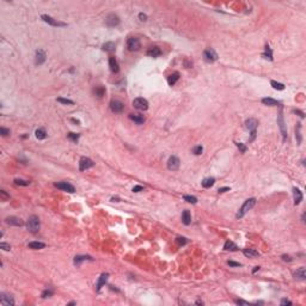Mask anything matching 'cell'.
Listing matches in <instances>:
<instances>
[{"label": "cell", "instance_id": "6da1fadb", "mask_svg": "<svg viewBox=\"0 0 306 306\" xmlns=\"http://www.w3.org/2000/svg\"><path fill=\"white\" fill-rule=\"evenodd\" d=\"M256 205V198L255 197H251V198H248L244 203H243V206H241V208L238 210V213H237V218L238 219H241V218H243L246 213H248V210H250L253 206Z\"/></svg>", "mask_w": 306, "mask_h": 306}, {"label": "cell", "instance_id": "7a4b0ae2", "mask_svg": "<svg viewBox=\"0 0 306 306\" xmlns=\"http://www.w3.org/2000/svg\"><path fill=\"white\" fill-rule=\"evenodd\" d=\"M26 227H28V230H29L31 233H37V232L40 231V227H41L40 218H38L37 215H31L30 218L28 219Z\"/></svg>", "mask_w": 306, "mask_h": 306}, {"label": "cell", "instance_id": "3957f363", "mask_svg": "<svg viewBox=\"0 0 306 306\" xmlns=\"http://www.w3.org/2000/svg\"><path fill=\"white\" fill-rule=\"evenodd\" d=\"M258 126V121L256 119H249V120L245 121V127L251 131V136L249 139V141H253L255 138H256V128Z\"/></svg>", "mask_w": 306, "mask_h": 306}, {"label": "cell", "instance_id": "277c9868", "mask_svg": "<svg viewBox=\"0 0 306 306\" xmlns=\"http://www.w3.org/2000/svg\"><path fill=\"white\" fill-rule=\"evenodd\" d=\"M203 59H205L206 62L212 64V62H214V61L218 60V54H217V52L213 48H207L203 52Z\"/></svg>", "mask_w": 306, "mask_h": 306}, {"label": "cell", "instance_id": "5b68a950", "mask_svg": "<svg viewBox=\"0 0 306 306\" xmlns=\"http://www.w3.org/2000/svg\"><path fill=\"white\" fill-rule=\"evenodd\" d=\"M127 48L128 50L131 52H136L141 48V44H140V41L136 38V37H129L127 40Z\"/></svg>", "mask_w": 306, "mask_h": 306}, {"label": "cell", "instance_id": "8992f818", "mask_svg": "<svg viewBox=\"0 0 306 306\" xmlns=\"http://www.w3.org/2000/svg\"><path fill=\"white\" fill-rule=\"evenodd\" d=\"M120 24V18L117 14L115 13H110L105 18V25L109 26V28H114V26H117Z\"/></svg>", "mask_w": 306, "mask_h": 306}, {"label": "cell", "instance_id": "52a82bcc", "mask_svg": "<svg viewBox=\"0 0 306 306\" xmlns=\"http://www.w3.org/2000/svg\"><path fill=\"white\" fill-rule=\"evenodd\" d=\"M133 105H134L135 109L141 110V111L148 109V102H147L145 98H141V97L134 99V100H133Z\"/></svg>", "mask_w": 306, "mask_h": 306}, {"label": "cell", "instance_id": "ba28073f", "mask_svg": "<svg viewBox=\"0 0 306 306\" xmlns=\"http://www.w3.org/2000/svg\"><path fill=\"white\" fill-rule=\"evenodd\" d=\"M95 165V163L88 158V157H81L80 158V160H79V170L80 171H85V170H88L90 167H92Z\"/></svg>", "mask_w": 306, "mask_h": 306}, {"label": "cell", "instance_id": "9c48e42d", "mask_svg": "<svg viewBox=\"0 0 306 306\" xmlns=\"http://www.w3.org/2000/svg\"><path fill=\"white\" fill-rule=\"evenodd\" d=\"M110 109L112 112H116V114H119V112H122L123 109H124V104L119 100V99H112L111 102H110Z\"/></svg>", "mask_w": 306, "mask_h": 306}, {"label": "cell", "instance_id": "30bf717a", "mask_svg": "<svg viewBox=\"0 0 306 306\" xmlns=\"http://www.w3.org/2000/svg\"><path fill=\"white\" fill-rule=\"evenodd\" d=\"M179 165H181V160L178 159V157L176 155H172L167 160V169L171 170V171H176L179 169Z\"/></svg>", "mask_w": 306, "mask_h": 306}, {"label": "cell", "instance_id": "8fae6325", "mask_svg": "<svg viewBox=\"0 0 306 306\" xmlns=\"http://www.w3.org/2000/svg\"><path fill=\"white\" fill-rule=\"evenodd\" d=\"M277 124H279V127H280V131H281V133H282L284 140H286V139H287V127H286L284 115H282V111H281V110H280V112H279V116H277Z\"/></svg>", "mask_w": 306, "mask_h": 306}, {"label": "cell", "instance_id": "7c38bea8", "mask_svg": "<svg viewBox=\"0 0 306 306\" xmlns=\"http://www.w3.org/2000/svg\"><path fill=\"white\" fill-rule=\"evenodd\" d=\"M41 18H42L45 23H48L49 25H52V26H66V25H67L66 23L60 22V21H56V19H54L53 17L48 16V14H42V16H41Z\"/></svg>", "mask_w": 306, "mask_h": 306}, {"label": "cell", "instance_id": "4fadbf2b", "mask_svg": "<svg viewBox=\"0 0 306 306\" xmlns=\"http://www.w3.org/2000/svg\"><path fill=\"white\" fill-rule=\"evenodd\" d=\"M0 304L4 306H13L14 305V299L9 293H1V295H0Z\"/></svg>", "mask_w": 306, "mask_h": 306}, {"label": "cell", "instance_id": "5bb4252c", "mask_svg": "<svg viewBox=\"0 0 306 306\" xmlns=\"http://www.w3.org/2000/svg\"><path fill=\"white\" fill-rule=\"evenodd\" d=\"M45 59H47V55H45V52L43 49H37L36 50V56H35V64L37 66L43 65L45 62Z\"/></svg>", "mask_w": 306, "mask_h": 306}, {"label": "cell", "instance_id": "9a60e30c", "mask_svg": "<svg viewBox=\"0 0 306 306\" xmlns=\"http://www.w3.org/2000/svg\"><path fill=\"white\" fill-rule=\"evenodd\" d=\"M54 186L56 188H59V189H61V190H64V191H67V193H74L76 191V188L68 182H57V183H55Z\"/></svg>", "mask_w": 306, "mask_h": 306}, {"label": "cell", "instance_id": "2e32d148", "mask_svg": "<svg viewBox=\"0 0 306 306\" xmlns=\"http://www.w3.org/2000/svg\"><path fill=\"white\" fill-rule=\"evenodd\" d=\"M5 221H6V224L12 225V226H23L24 225L23 220L18 217H7L5 219Z\"/></svg>", "mask_w": 306, "mask_h": 306}, {"label": "cell", "instance_id": "e0dca14e", "mask_svg": "<svg viewBox=\"0 0 306 306\" xmlns=\"http://www.w3.org/2000/svg\"><path fill=\"white\" fill-rule=\"evenodd\" d=\"M108 277H109V274L108 273H103L100 276H99V280H98V282H97V286H96V291H97V292H99V291H100V288L107 284Z\"/></svg>", "mask_w": 306, "mask_h": 306}, {"label": "cell", "instance_id": "ac0fdd59", "mask_svg": "<svg viewBox=\"0 0 306 306\" xmlns=\"http://www.w3.org/2000/svg\"><path fill=\"white\" fill-rule=\"evenodd\" d=\"M109 67L112 73H117V72H119L120 67H119V62H117V60L115 59V56H110L109 57Z\"/></svg>", "mask_w": 306, "mask_h": 306}, {"label": "cell", "instance_id": "d6986e66", "mask_svg": "<svg viewBox=\"0 0 306 306\" xmlns=\"http://www.w3.org/2000/svg\"><path fill=\"white\" fill-rule=\"evenodd\" d=\"M294 279L295 280H298V281H305L306 280V272H305V268H304V267L299 268V269L295 272L294 273Z\"/></svg>", "mask_w": 306, "mask_h": 306}, {"label": "cell", "instance_id": "ffe728a7", "mask_svg": "<svg viewBox=\"0 0 306 306\" xmlns=\"http://www.w3.org/2000/svg\"><path fill=\"white\" fill-rule=\"evenodd\" d=\"M293 196H294V205H299L303 201V193L300 191V189L298 188H293Z\"/></svg>", "mask_w": 306, "mask_h": 306}, {"label": "cell", "instance_id": "44dd1931", "mask_svg": "<svg viewBox=\"0 0 306 306\" xmlns=\"http://www.w3.org/2000/svg\"><path fill=\"white\" fill-rule=\"evenodd\" d=\"M84 261H93V258L91 256H85V255H79V256L74 257V264L76 265H80L81 262H84Z\"/></svg>", "mask_w": 306, "mask_h": 306}, {"label": "cell", "instance_id": "7402d4cb", "mask_svg": "<svg viewBox=\"0 0 306 306\" xmlns=\"http://www.w3.org/2000/svg\"><path fill=\"white\" fill-rule=\"evenodd\" d=\"M129 119L131 121H134L135 123H138V124H142L145 122L143 115H140V114H129Z\"/></svg>", "mask_w": 306, "mask_h": 306}, {"label": "cell", "instance_id": "603a6c76", "mask_svg": "<svg viewBox=\"0 0 306 306\" xmlns=\"http://www.w3.org/2000/svg\"><path fill=\"white\" fill-rule=\"evenodd\" d=\"M147 55L151 56V57H158V56L162 55V50L158 47H152V48H150L147 50Z\"/></svg>", "mask_w": 306, "mask_h": 306}, {"label": "cell", "instance_id": "cb8c5ba5", "mask_svg": "<svg viewBox=\"0 0 306 306\" xmlns=\"http://www.w3.org/2000/svg\"><path fill=\"white\" fill-rule=\"evenodd\" d=\"M262 103L263 104H265V105H268V107H277V105H280V102H277L276 99L270 98V97L263 98Z\"/></svg>", "mask_w": 306, "mask_h": 306}, {"label": "cell", "instance_id": "d4e9b609", "mask_svg": "<svg viewBox=\"0 0 306 306\" xmlns=\"http://www.w3.org/2000/svg\"><path fill=\"white\" fill-rule=\"evenodd\" d=\"M178 79H179V73L175 72V73H172V74H170V76H167V83H169L170 86H174L176 83H177Z\"/></svg>", "mask_w": 306, "mask_h": 306}, {"label": "cell", "instance_id": "484cf974", "mask_svg": "<svg viewBox=\"0 0 306 306\" xmlns=\"http://www.w3.org/2000/svg\"><path fill=\"white\" fill-rule=\"evenodd\" d=\"M29 249H33V250H40V249H43L45 246L44 243H41V241H30L28 244Z\"/></svg>", "mask_w": 306, "mask_h": 306}, {"label": "cell", "instance_id": "4316f807", "mask_svg": "<svg viewBox=\"0 0 306 306\" xmlns=\"http://www.w3.org/2000/svg\"><path fill=\"white\" fill-rule=\"evenodd\" d=\"M182 222L184 224V225H190L191 224V215H190V212L189 210H184L183 213H182Z\"/></svg>", "mask_w": 306, "mask_h": 306}, {"label": "cell", "instance_id": "83f0119b", "mask_svg": "<svg viewBox=\"0 0 306 306\" xmlns=\"http://www.w3.org/2000/svg\"><path fill=\"white\" fill-rule=\"evenodd\" d=\"M224 250H226V251H237V250H238V246H237L233 241H227L225 243V245H224Z\"/></svg>", "mask_w": 306, "mask_h": 306}, {"label": "cell", "instance_id": "f1b7e54d", "mask_svg": "<svg viewBox=\"0 0 306 306\" xmlns=\"http://www.w3.org/2000/svg\"><path fill=\"white\" fill-rule=\"evenodd\" d=\"M214 183H215V179L213 178V177H207V178H205L202 182H201V184L203 188H210V186H214Z\"/></svg>", "mask_w": 306, "mask_h": 306}, {"label": "cell", "instance_id": "f546056e", "mask_svg": "<svg viewBox=\"0 0 306 306\" xmlns=\"http://www.w3.org/2000/svg\"><path fill=\"white\" fill-rule=\"evenodd\" d=\"M243 253H244L246 257H249V258H252V257H257V256H260L258 251H256L255 249H244V250H243Z\"/></svg>", "mask_w": 306, "mask_h": 306}, {"label": "cell", "instance_id": "4dcf8cb0", "mask_svg": "<svg viewBox=\"0 0 306 306\" xmlns=\"http://www.w3.org/2000/svg\"><path fill=\"white\" fill-rule=\"evenodd\" d=\"M35 136L38 139V140H43L47 138V133L44 131L43 128H40V129H37V131H35Z\"/></svg>", "mask_w": 306, "mask_h": 306}, {"label": "cell", "instance_id": "1f68e13d", "mask_svg": "<svg viewBox=\"0 0 306 306\" xmlns=\"http://www.w3.org/2000/svg\"><path fill=\"white\" fill-rule=\"evenodd\" d=\"M102 49L105 52H114L115 50V43L114 42H107L102 45Z\"/></svg>", "mask_w": 306, "mask_h": 306}, {"label": "cell", "instance_id": "d6a6232c", "mask_svg": "<svg viewBox=\"0 0 306 306\" xmlns=\"http://www.w3.org/2000/svg\"><path fill=\"white\" fill-rule=\"evenodd\" d=\"M93 91H95V95H96L98 98H102V97L104 96V93H105V88H103V86H97Z\"/></svg>", "mask_w": 306, "mask_h": 306}, {"label": "cell", "instance_id": "836d02e7", "mask_svg": "<svg viewBox=\"0 0 306 306\" xmlns=\"http://www.w3.org/2000/svg\"><path fill=\"white\" fill-rule=\"evenodd\" d=\"M263 56H264L265 59H269V60L273 61V52H272V49H270L269 45H265V52H264Z\"/></svg>", "mask_w": 306, "mask_h": 306}, {"label": "cell", "instance_id": "e575fe53", "mask_svg": "<svg viewBox=\"0 0 306 306\" xmlns=\"http://www.w3.org/2000/svg\"><path fill=\"white\" fill-rule=\"evenodd\" d=\"M270 84H272V86H273L275 90H280V91L284 90V84H281V83H277V81H275V80H272Z\"/></svg>", "mask_w": 306, "mask_h": 306}, {"label": "cell", "instance_id": "d590c367", "mask_svg": "<svg viewBox=\"0 0 306 306\" xmlns=\"http://www.w3.org/2000/svg\"><path fill=\"white\" fill-rule=\"evenodd\" d=\"M14 183H16L17 186H26L30 184L29 181H24V179H21V178H16V179H14Z\"/></svg>", "mask_w": 306, "mask_h": 306}, {"label": "cell", "instance_id": "8d00e7d4", "mask_svg": "<svg viewBox=\"0 0 306 306\" xmlns=\"http://www.w3.org/2000/svg\"><path fill=\"white\" fill-rule=\"evenodd\" d=\"M183 198H184V201H186V202H189V203H193V205H195L197 202V198L195 196H190V195H184L183 196Z\"/></svg>", "mask_w": 306, "mask_h": 306}, {"label": "cell", "instance_id": "74e56055", "mask_svg": "<svg viewBox=\"0 0 306 306\" xmlns=\"http://www.w3.org/2000/svg\"><path fill=\"white\" fill-rule=\"evenodd\" d=\"M59 103H62V104H69V105H72V104H74V102L73 100H71V99H67V98H62V97H59V98L56 99Z\"/></svg>", "mask_w": 306, "mask_h": 306}, {"label": "cell", "instance_id": "f35d334b", "mask_svg": "<svg viewBox=\"0 0 306 306\" xmlns=\"http://www.w3.org/2000/svg\"><path fill=\"white\" fill-rule=\"evenodd\" d=\"M298 126H296V128H295V136H298V142L300 143L301 142V134H300V128H301V126H300V123H296Z\"/></svg>", "mask_w": 306, "mask_h": 306}, {"label": "cell", "instance_id": "ab89813d", "mask_svg": "<svg viewBox=\"0 0 306 306\" xmlns=\"http://www.w3.org/2000/svg\"><path fill=\"white\" fill-rule=\"evenodd\" d=\"M203 152V147L201 146V145H198V146H195L194 148H193V153L195 154V155H200L201 153Z\"/></svg>", "mask_w": 306, "mask_h": 306}, {"label": "cell", "instance_id": "60d3db41", "mask_svg": "<svg viewBox=\"0 0 306 306\" xmlns=\"http://www.w3.org/2000/svg\"><path fill=\"white\" fill-rule=\"evenodd\" d=\"M79 138H80V135L79 134H76V133H69L68 134V139L69 140H72L73 142H76L79 140Z\"/></svg>", "mask_w": 306, "mask_h": 306}, {"label": "cell", "instance_id": "b9f144b4", "mask_svg": "<svg viewBox=\"0 0 306 306\" xmlns=\"http://www.w3.org/2000/svg\"><path fill=\"white\" fill-rule=\"evenodd\" d=\"M0 249L5 250V251H10L11 250V245L7 243H0Z\"/></svg>", "mask_w": 306, "mask_h": 306}, {"label": "cell", "instance_id": "7bdbcfd3", "mask_svg": "<svg viewBox=\"0 0 306 306\" xmlns=\"http://www.w3.org/2000/svg\"><path fill=\"white\" fill-rule=\"evenodd\" d=\"M0 197H1L2 201H7L10 198V195H7L5 190H0Z\"/></svg>", "mask_w": 306, "mask_h": 306}, {"label": "cell", "instance_id": "ee69618b", "mask_svg": "<svg viewBox=\"0 0 306 306\" xmlns=\"http://www.w3.org/2000/svg\"><path fill=\"white\" fill-rule=\"evenodd\" d=\"M0 134H1L2 136H6V135H9V134H10V129H6V128L1 127V128H0Z\"/></svg>", "mask_w": 306, "mask_h": 306}, {"label": "cell", "instance_id": "f6af8a7d", "mask_svg": "<svg viewBox=\"0 0 306 306\" xmlns=\"http://www.w3.org/2000/svg\"><path fill=\"white\" fill-rule=\"evenodd\" d=\"M53 295V291H44L43 293H42V298H49V296H52Z\"/></svg>", "mask_w": 306, "mask_h": 306}, {"label": "cell", "instance_id": "bcb514c9", "mask_svg": "<svg viewBox=\"0 0 306 306\" xmlns=\"http://www.w3.org/2000/svg\"><path fill=\"white\" fill-rule=\"evenodd\" d=\"M236 145H237V147H238V148H239L243 153L246 151V146H245V145H243V143H241V142H237Z\"/></svg>", "mask_w": 306, "mask_h": 306}, {"label": "cell", "instance_id": "7dc6e473", "mask_svg": "<svg viewBox=\"0 0 306 306\" xmlns=\"http://www.w3.org/2000/svg\"><path fill=\"white\" fill-rule=\"evenodd\" d=\"M177 243H178L179 245H184L186 243V238H183V237H178V238H177Z\"/></svg>", "mask_w": 306, "mask_h": 306}, {"label": "cell", "instance_id": "c3c4849f", "mask_svg": "<svg viewBox=\"0 0 306 306\" xmlns=\"http://www.w3.org/2000/svg\"><path fill=\"white\" fill-rule=\"evenodd\" d=\"M227 264H229L230 267H241V263H238V262H233V261H229V262H227Z\"/></svg>", "mask_w": 306, "mask_h": 306}, {"label": "cell", "instance_id": "681fc988", "mask_svg": "<svg viewBox=\"0 0 306 306\" xmlns=\"http://www.w3.org/2000/svg\"><path fill=\"white\" fill-rule=\"evenodd\" d=\"M142 190H143V186H135L133 188V191H134V193H139V191H142Z\"/></svg>", "mask_w": 306, "mask_h": 306}, {"label": "cell", "instance_id": "f907efd6", "mask_svg": "<svg viewBox=\"0 0 306 306\" xmlns=\"http://www.w3.org/2000/svg\"><path fill=\"white\" fill-rule=\"evenodd\" d=\"M281 305L284 306V305H292V301H289V300H287V299H282L281 300Z\"/></svg>", "mask_w": 306, "mask_h": 306}, {"label": "cell", "instance_id": "816d5d0a", "mask_svg": "<svg viewBox=\"0 0 306 306\" xmlns=\"http://www.w3.org/2000/svg\"><path fill=\"white\" fill-rule=\"evenodd\" d=\"M294 112H295V114H298V115H299V116H300L301 119H304V117H305V114H304L303 111H300V110H295Z\"/></svg>", "mask_w": 306, "mask_h": 306}, {"label": "cell", "instance_id": "f5cc1de1", "mask_svg": "<svg viewBox=\"0 0 306 306\" xmlns=\"http://www.w3.org/2000/svg\"><path fill=\"white\" fill-rule=\"evenodd\" d=\"M282 260H284V261L291 262V261H292V257H291V256H287V255H282Z\"/></svg>", "mask_w": 306, "mask_h": 306}, {"label": "cell", "instance_id": "db71d44e", "mask_svg": "<svg viewBox=\"0 0 306 306\" xmlns=\"http://www.w3.org/2000/svg\"><path fill=\"white\" fill-rule=\"evenodd\" d=\"M229 190H230L229 186H224V188H220L218 191L219 193H225V191H229Z\"/></svg>", "mask_w": 306, "mask_h": 306}, {"label": "cell", "instance_id": "11a10c76", "mask_svg": "<svg viewBox=\"0 0 306 306\" xmlns=\"http://www.w3.org/2000/svg\"><path fill=\"white\" fill-rule=\"evenodd\" d=\"M236 303H237L238 305H248V303H246V301H243V300H236Z\"/></svg>", "mask_w": 306, "mask_h": 306}, {"label": "cell", "instance_id": "9f6ffc18", "mask_svg": "<svg viewBox=\"0 0 306 306\" xmlns=\"http://www.w3.org/2000/svg\"><path fill=\"white\" fill-rule=\"evenodd\" d=\"M139 17H140V19H141V21H146V19H147V16H146V14H143V13H140V14H139Z\"/></svg>", "mask_w": 306, "mask_h": 306}, {"label": "cell", "instance_id": "6f0895ef", "mask_svg": "<svg viewBox=\"0 0 306 306\" xmlns=\"http://www.w3.org/2000/svg\"><path fill=\"white\" fill-rule=\"evenodd\" d=\"M257 270H260V267H255V268H253V270H252V273H256Z\"/></svg>", "mask_w": 306, "mask_h": 306}]
</instances>
